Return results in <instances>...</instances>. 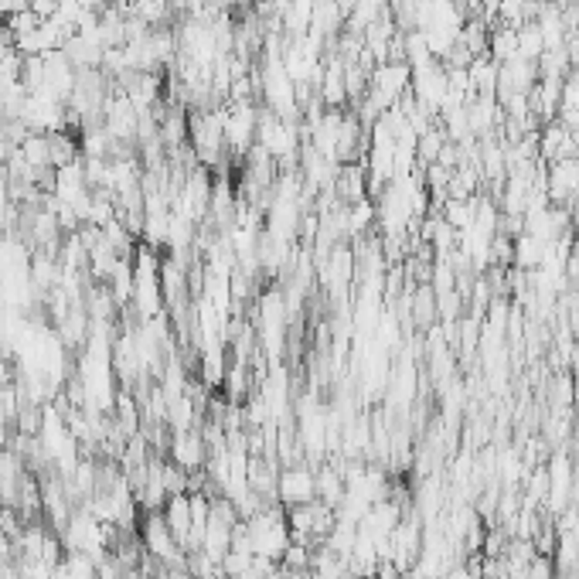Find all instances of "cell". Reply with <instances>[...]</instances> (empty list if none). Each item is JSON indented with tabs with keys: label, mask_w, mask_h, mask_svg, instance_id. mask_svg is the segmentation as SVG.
Here are the masks:
<instances>
[{
	"label": "cell",
	"mask_w": 579,
	"mask_h": 579,
	"mask_svg": "<svg viewBox=\"0 0 579 579\" xmlns=\"http://www.w3.org/2000/svg\"><path fill=\"white\" fill-rule=\"evenodd\" d=\"M130 307L137 314V321H154L164 314V286H160V259L157 253L140 242L133 253V297Z\"/></svg>",
	"instance_id": "obj_1"
},
{
	"label": "cell",
	"mask_w": 579,
	"mask_h": 579,
	"mask_svg": "<svg viewBox=\"0 0 579 579\" xmlns=\"http://www.w3.org/2000/svg\"><path fill=\"white\" fill-rule=\"evenodd\" d=\"M314 497H317V478H314V464L280 467V480H276V501H280L283 508L311 505Z\"/></svg>",
	"instance_id": "obj_2"
},
{
	"label": "cell",
	"mask_w": 579,
	"mask_h": 579,
	"mask_svg": "<svg viewBox=\"0 0 579 579\" xmlns=\"http://www.w3.org/2000/svg\"><path fill=\"white\" fill-rule=\"evenodd\" d=\"M545 191L555 208H569L579 198V157L545 164Z\"/></svg>",
	"instance_id": "obj_3"
},
{
	"label": "cell",
	"mask_w": 579,
	"mask_h": 579,
	"mask_svg": "<svg viewBox=\"0 0 579 579\" xmlns=\"http://www.w3.org/2000/svg\"><path fill=\"white\" fill-rule=\"evenodd\" d=\"M168 460L181 467V470H205L208 464V443L201 437L198 426L191 429H170V447H168Z\"/></svg>",
	"instance_id": "obj_4"
},
{
	"label": "cell",
	"mask_w": 579,
	"mask_h": 579,
	"mask_svg": "<svg viewBox=\"0 0 579 579\" xmlns=\"http://www.w3.org/2000/svg\"><path fill=\"white\" fill-rule=\"evenodd\" d=\"M160 515H164V522H168L170 536L178 538V545L184 549V545H188V536H191V497L170 495L168 501H164Z\"/></svg>",
	"instance_id": "obj_5"
},
{
	"label": "cell",
	"mask_w": 579,
	"mask_h": 579,
	"mask_svg": "<svg viewBox=\"0 0 579 579\" xmlns=\"http://www.w3.org/2000/svg\"><path fill=\"white\" fill-rule=\"evenodd\" d=\"M410 317H412V324L420 327V331H426V327H433L439 321L437 294H433V286H429V283H420V286H412Z\"/></svg>",
	"instance_id": "obj_6"
},
{
	"label": "cell",
	"mask_w": 579,
	"mask_h": 579,
	"mask_svg": "<svg viewBox=\"0 0 579 579\" xmlns=\"http://www.w3.org/2000/svg\"><path fill=\"white\" fill-rule=\"evenodd\" d=\"M314 478H317V501H324L338 511V505L344 501V478L334 464H317L314 467Z\"/></svg>",
	"instance_id": "obj_7"
},
{
	"label": "cell",
	"mask_w": 579,
	"mask_h": 579,
	"mask_svg": "<svg viewBox=\"0 0 579 579\" xmlns=\"http://www.w3.org/2000/svg\"><path fill=\"white\" fill-rule=\"evenodd\" d=\"M470 92L474 96H495L497 92V62H491L487 55H480L470 62Z\"/></svg>",
	"instance_id": "obj_8"
},
{
	"label": "cell",
	"mask_w": 579,
	"mask_h": 579,
	"mask_svg": "<svg viewBox=\"0 0 579 579\" xmlns=\"http://www.w3.org/2000/svg\"><path fill=\"white\" fill-rule=\"evenodd\" d=\"M518 55V28H508V24H497L491 28V38H487V58L505 65Z\"/></svg>",
	"instance_id": "obj_9"
},
{
	"label": "cell",
	"mask_w": 579,
	"mask_h": 579,
	"mask_svg": "<svg viewBox=\"0 0 579 579\" xmlns=\"http://www.w3.org/2000/svg\"><path fill=\"white\" fill-rule=\"evenodd\" d=\"M545 246H549V242H542V239H536V236L522 232V236L515 239V266L525 269V273L538 269L542 266V259H545Z\"/></svg>",
	"instance_id": "obj_10"
},
{
	"label": "cell",
	"mask_w": 579,
	"mask_h": 579,
	"mask_svg": "<svg viewBox=\"0 0 579 579\" xmlns=\"http://www.w3.org/2000/svg\"><path fill=\"white\" fill-rule=\"evenodd\" d=\"M372 222H375V201L372 198H362L348 205V236L352 239H362L372 232Z\"/></svg>",
	"instance_id": "obj_11"
},
{
	"label": "cell",
	"mask_w": 579,
	"mask_h": 579,
	"mask_svg": "<svg viewBox=\"0 0 579 579\" xmlns=\"http://www.w3.org/2000/svg\"><path fill=\"white\" fill-rule=\"evenodd\" d=\"M21 157L31 168H52V147H48V133H28V140L21 143Z\"/></svg>",
	"instance_id": "obj_12"
},
{
	"label": "cell",
	"mask_w": 579,
	"mask_h": 579,
	"mask_svg": "<svg viewBox=\"0 0 579 579\" xmlns=\"http://www.w3.org/2000/svg\"><path fill=\"white\" fill-rule=\"evenodd\" d=\"M545 52V42H542V31H538L536 21H525L522 28H518V55L525 62H538Z\"/></svg>",
	"instance_id": "obj_13"
},
{
	"label": "cell",
	"mask_w": 579,
	"mask_h": 579,
	"mask_svg": "<svg viewBox=\"0 0 579 579\" xmlns=\"http://www.w3.org/2000/svg\"><path fill=\"white\" fill-rule=\"evenodd\" d=\"M443 218H447V226H453L457 232L470 228L474 226V198H447Z\"/></svg>",
	"instance_id": "obj_14"
},
{
	"label": "cell",
	"mask_w": 579,
	"mask_h": 579,
	"mask_svg": "<svg viewBox=\"0 0 579 579\" xmlns=\"http://www.w3.org/2000/svg\"><path fill=\"white\" fill-rule=\"evenodd\" d=\"M160 484H164V491L168 495H188V470L168 460L164 457V467H160Z\"/></svg>",
	"instance_id": "obj_15"
},
{
	"label": "cell",
	"mask_w": 579,
	"mask_h": 579,
	"mask_svg": "<svg viewBox=\"0 0 579 579\" xmlns=\"http://www.w3.org/2000/svg\"><path fill=\"white\" fill-rule=\"evenodd\" d=\"M563 110H579V72H569L563 79Z\"/></svg>",
	"instance_id": "obj_16"
},
{
	"label": "cell",
	"mask_w": 579,
	"mask_h": 579,
	"mask_svg": "<svg viewBox=\"0 0 579 579\" xmlns=\"http://www.w3.org/2000/svg\"><path fill=\"white\" fill-rule=\"evenodd\" d=\"M402 576H406V573H402L392 559H379V563H375V579H402Z\"/></svg>",
	"instance_id": "obj_17"
},
{
	"label": "cell",
	"mask_w": 579,
	"mask_h": 579,
	"mask_svg": "<svg viewBox=\"0 0 579 579\" xmlns=\"http://www.w3.org/2000/svg\"><path fill=\"white\" fill-rule=\"evenodd\" d=\"M14 44V34L7 28V21H0V48H11Z\"/></svg>",
	"instance_id": "obj_18"
},
{
	"label": "cell",
	"mask_w": 579,
	"mask_h": 579,
	"mask_svg": "<svg viewBox=\"0 0 579 579\" xmlns=\"http://www.w3.org/2000/svg\"><path fill=\"white\" fill-rule=\"evenodd\" d=\"M48 579H72L69 565H65V563H58L55 569H52V576H48Z\"/></svg>",
	"instance_id": "obj_19"
},
{
	"label": "cell",
	"mask_w": 579,
	"mask_h": 579,
	"mask_svg": "<svg viewBox=\"0 0 579 579\" xmlns=\"http://www.w3.org/2000/svg\"><path fill=\"white\" fill-rule=\"evenodd\" d=\"M573 573H576V579H579V555H576V565H573Z\"/></svg>",
	"instance_id": "obj_20"
}]
</instances>
